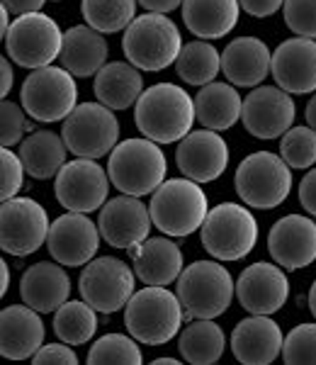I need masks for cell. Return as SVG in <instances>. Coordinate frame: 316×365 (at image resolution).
<instances>
[{"mask_svg": "<svg viewBox=\"0 0 316 365\" xmlns=\"http://www.w3.org/2000/svg\"><path fill=\"white\" fill-rule=\"evenodd\" d=\"M175 73L185 81L187 86H207L221 73L219 63V49L209 44L207 39H197V42L183 44L175 58Z\"/></svg>", "mask_w": 316, "mask_h": 365, "instance_id": "d6a6232c", "label": "cell"}, {"mask_svg": "<svg viewBox=\"0 0 316 365\" xmlns=\"http://www.w3.org/2000/svg\"><path fill=\"white\" fill-rule=\"evenodd\" d=\"M71 295V278L61 263L39 261L29 266L20 278V297L39 314L56 312Z\"/></svg>", "mask_w": 316, "mask_h": 365, "instance_id": "cb8c5ba5", "label": "cell"}, {"mask_svg": "<svg viewBox=\"0 0 316 365\" xmlns=\"http://www.w3.org/2000/svg\"><path fill=\"white\" fill-rule=\"evenodd\" d=\"M192 103H195V120L212 132H226L241 120L243 98L231 83L212 81V83L202 86V91H197Z\"/></svg>", "mask_w": 316, "mask_h": 365, "instance_id": "f546056e", "label": "cell"}, {"mask_svg": "<svg viewBox=\"0 0 316 365\" xmlns=\"http://www.w3.org/2000/svg\"><path fill=\"white\" fill-rule=\"evenodd\" d=\"M283 15L290 32L316 39V0H285Z\"/></svg>", "mask_w": 316, "mask_h": 365, "instance_id": "ab89813d", "label": "cell"}, {"mask_svg": "<svg viewBox=\"0 0 316 365\" xmlns=\"http://www.w3.org/2000/svg\"><path fill=\"white\" fill-rule=\"evenodd\" d=\"M8 287H10V266L3 261V256H0V299L5 297Z\"/></svg>", "mask_w": 316, "mask_h": 365, "instance_id": "c3c4849f", "label": "cell"}, {"mask_svg": "<svg viewBox=\"0 0 316 365\" xmlns=\"http://www.w3.org/2000/svg\"><path fill=\"white\" fill-rule=\"evenodd\" d=\"M309 309H312V314L316 319V280L312 282V290H309Z\"/></svg>", "mask_w": 316, "mask_h": 365, "instance_id": "816d5d0a", "label": "cell"}, {"mask_svg": "<svg viewBox=\"0 0 316 365\" xmlns=\"http://www.w3.org/2000/svg\"><path fill=\"white\" fill-rule=\"evenodd\" d=\"M175 163L185 178L195 182H212L221 178L229 166V144L219 132L212 129H195L178 141Z\"/></svg>", "mask_w": 316, "mask_h": 365, "instance_id": "e0dca14e", "label": "cell"}, {"mask_svg": "<svg viewBox=\"0 0 316 365\" xmlns=\"http://www.w3.org/2000/svg\"><path fill=\"white\" fill-rule=\"evenodd\" d=\"M221 73L236 88H256L270 73V49L258 37H236L219 54Z\"/></svg>", "mask_w": 316, "mask_h": 365, "instance_id": "d4e9b609", "label": "cell"}, {"mask_svg": "<svg viewBox=\"0 0 316 365\" xmlns=\"http://www.w3.org/2000/svg\"><path fill=\"white\" fill-rule=\"evenodd\" d=\"M98 331V312L83 299H66L54 314V334L68 346H83Z\"/></svg>", "mask_w": 316, "mask_h": 365, "instance_id": "836d02e7", "label": "cell"}, {"mask_svg": "<svg viewBox=\"0 0 316 365\" xmlns=\"http://www.w3.org/2000/svg\"><path fill=\"white\" fill-rule=\"evenodd\" d=\"M268 251L283 270H302L316 261V222L304 215L278 220L268 234Z\"/></svg>", "mask_w": 316, "mask_h": 365, "instance_id": "44dd1931", "label": "cell"}, {"mask_svg": "<svg viewBox=\"0 0 316 365\" xmlns=\"http://www.w3.org/2000/svg\"><path fill=\"white\" fill-rule=\"evenodd\" d=\"M270 73L290 96L316 93V39L292 37L270 54Z\"/></svg>", "mask_w": 316, "mask_h": 365, "instance_id": "ffe728a7", "label": "cell"}, {"mask_svg": "<svg viewBox=\"0 0 316 365\" xmlns=\"http://www.w3.org/2000/svg\"><path fill=\"white\" fill-rule=\"evenodd\" d=\"M49 215L37 200L10 197L0 202V249L10 256H32L46 241Z\"/></svg>", "mask_w": 316, "mask_h": 365, "instance_id": "4fadbf2b", "label": "cell"}, {"mask_svg": "<svg viewBox=\"0 0 316 365\" xmlns=\"http://www.w3.org/2000/svg\"><path fill=\"white\" fill-rule=\"evenodd\" d=\"M226 336L214 319H195L180 331L178 351L187 363L212 365L224 356Z\"/></svg>", "mask_w": 316, "mask_h": 365, "instance_id": "1f68e13d", "label": "cell"}, {"mask_svg": "<svg viewBox=\"0 0 316 365\" xmlns=\"http://www.w3.org/2000/svg\"><path fill=\"white\" fill-rule=\"evenodd\" d=\"M280 158L290 168L307 170L316 163V132L312 127H290L280 137Z\"/></svg>", "mask_w": 316, "mask_h": 365, "instance_id": "8d00e7d4", "label": "cell"}, {"mask_svg": "<svg viewBox=\"0 0 316 365\" xmlns=\"http://www.w3.org/2000/svg\"><path fill=\"white\" fill-rule=\"evenodd\" d=\"M110 46L105 42V34L95 32L88 25H73L63 32L61 39V66L73 78H90L107 63Z\"/></svg>", "mask_w": 316, "mask_h": 365, "instance_id": "4316f807", "label": "cell"}, {"mask_svg": "<svg viewBox=\"0 0 316 365\" xmlns=\"http://www.w3.org/2000/svg\"><path fill=\"white\" fill-rule=\"evenodd\" d=\"M283 329L270 314H251L231 334V353L243 365H268L283 351Z\"/></svg>", "mask_w": 316, "mask_h": 365, "instance_id": "7402d4cb", "label": "cell"}, {"mask_svg": "<svg viewBox=\"0 0 316 365\" xmlns=\"http://www.w3.org/2000/svg\"><path fill=\"white\" fill-rule=\"evenodd\" d=\"M63 32L54 17L46 13H25L17 15L5 32V49L17 66L42 68L58 58Z\"/></svg>", "mask_w": 316, "mask_h": 365, "instance_id": "8fae6325", "label": "cell"}, {"mask_svg": "<svg viewBox=\"0 0 316 365\" xmlns=\"http://www.w3.org/2000/svg\"><path fill=\"white\" fill-rule=\"evenodd\" d=\"M95 98L110 110H130L144 91L142 71L130 61H110L95 73Z\"/></svg>", "mask_w": 316, "mask_h": 365, "instance_id": "f1b7e54d", "label": "cell"}, {"mask_svg": "<svg viewBox=\"0 0 316 365\" xmlns=\"http://www.w3.org/2000/svg\"><path fill=\"white\" fill-rule=\"evenodd\" d=\"M25 182V168L20 156L10 151V146H0V202L15 197Z\"/></svg>", "mask_w": 316, "mask_h": 365, "instance_id": "60d3db41", "label": "cell"}, {"mask_svg": "<svg viewBox=\"0 0 316 365\" xmlns=\"http://www.w3.org/2000/svg\"><path fill=\"white\" fill-rule=\"evenodd\" d=\"M183 0H137V5H142L146 13H173L175 8H180Z\"/></svg>", "mask_w": 316, "mask_h": 365, "instance_id": "7dc6e473", "label": "cell"}, {"mask_svg": "<svg viewBox=\"0 0 316 365\" xmlns=\"http://www.w3.org/2000/svg\"><path fill=\"white\" fill-rule=\"evenodd\" d=\"M307 127H312L316 132V93H314V98L309 100V105H307Z\"/></svg>", "mask_w": 316, "mask_h": 365, "instance_id": "f907efd6", "label": "cell"}, {"mask_svg": "<svg viewBox=\"0 0 316 365\" xmlns=\"http://www.w3.org/2000/svg\"><path fill=\"white\" fill-rule=\"evenodd\" d=\"M209 210V200L200 182L190 178H171L151 192V225L166 237H190L202 227Z\"/></svg>", "mask_w": 316, "mask_h": 365, "instance_id": "277c9868", "label": "cell"}, {"mask_svg": "<svg viewBox=\"0 0 316 365\" xmlns=\"http://www.w3.org/2000/svg\"><path fill=\"white\" fill-rule=\"evenodd\" d=\"M122 32H125L122 49H125L127 61L149 73H158L173 66L183 46L178 25L163 13L137 15Z\"/></svg>", "mask_w": 316, "mask_h": 365, "instance_id": "3957f363", "label": "cell"}, {"mask_svg": "<svg viewBox=\"0 0 316 365\" xmlns=\"http://www.w3.org/2000/svg\"><path fill=\"white\" fill-rule=\"evenodd\" d=\"M8 25H10V13L3 3H0V42L5 39V32H8Z\"/></svg>", "mask_w": 316, "mask_h": 365, "instance_id": "681fc988", "label": "cell"}, {"mask_svg": "<svg viewBox=\"0 0 316 365\" xmlns=\"http://www.w3.org/2000/svg\"><path fill=\"white\" fill-rule=\"evenodd\" d=\"M44 344V322L27 304L0 309V358L27 361Z\"/></svg>", "mask_w": 316, "mask_h": 365, "instance_id": "603a6c76", "label": "cell"}, {"mask_svg": "<svg viewBox=\"0 0 316 365\" xmlns=\"http://www.w3.org/2000/svg\"><path fill=\"white\" fill-rule=\"evenodd\" d=\"M154 365H180L178 358H168V356H163V358H156Z\"/></svg>", "mask_w": 316, "mask_h": 365, "instance_id": "f5cc1de1", "label": "cell"}, {"mask_svg": "<svg viewBox=\"0 0 316 365\" xmlns=\"http://www.w3.org/2000/svg\"><path fill=\"white\" fill-rule=\"evenodd\" d=\"M233 185L243 205L256 210H275L290 197L292 168L278 154L256 151L238 163Z\"/></svg>", "mask_w": 316, "mask_h": 365, "instance_id": "ba28073f", "label": "cell"}, {"mask_svg": "<svg viewBox=\"0 0 316 365\" xmlns=\"http://www.w3.org/2000/svg\"><path fill=\"white\" fill-rule=\"evenodd\" d=\"M233 295L251 314H275L290 299V280L278 263L273 266L258 261L243 268V273L233 282Z\"/></svg>", "mask_w": 316, "mask_h": 365, "instance_id": "ac0fdd59", "label": "cell"}, {"mask_svg": "<svg viewBox=\"0 0 316 365\" xmlns=\"http://www.w3.org/2000/svg\"><path fill=\"white\" fill-rule=\"evenodd\" d=\"M98 232L100 239L107 241L115 249H134L137 244L149 237L151 232V215L149 207L134 195L105 200L98 217Z\"/></svg>", "mask_w": 316, "mask_h": 365, "instance_id": "d6986e66", "label": "cell"}, {"mask_svg": "<svg viewBox=\"0 0 316 365\" xmlns=\"http://www.w3.org/2000/svg\"><path fill=\"white\" fill-rule=\"evenodd\" d=\"M183 307L175 292L166 285H146L134 290L125 304V327L132 339L146 346H163L178 336Z\"/></svg>", "mask_w": 316, "mask_h": 365, "instance_id": "7a4b0ae2", "label": "cell"}, {"mask_svg": "<svg viewBox=\"0 0 316 365\" xmlns=\"http://www.w3.org/2000/svg\"><path fill=\"white\" fill-rule=\"evenodd\" d=\"M80 15L95 32L115 34L137 17V0H80Z\"/></svg>", "mask_w": 316, "mask_h": 365, "instance_id": "e575fe53", "label": "cell"}, {"mask_svg": "<svg viewBox=\"0 0 316 365\" xmlns=\"http://www.w3.org/2000/svg\"><path fill=\"white\" fill-rule=\"evenodd\" d=\"M295 100L278 86H256L241 103V122L256 139H278L295 125Z\"/></svg>", "mask_w": 316, "mask_h": 365, "instance_id": "9a60e30c", "label": "cell"}, {"mask_svg": "<svg viewBox=\"0 0 316 365\" xmlns=\"http://www.w3.org/2000/svg\"><path fill=\"white\" fill-rule=\"evenodd\" d=\"M285 363H316V324H297L295 329L283 339L280 351Z\"/></svg>", "mask_w": 316, "mask_h": 365, "instance_id": "74e56055", "label": "cell"}, {"mask_svg": "<svg viewBox=\"0 0 316 365\" xmlns=\"http://www.w3.org/2000/svg\"><path fill=\"white\" fill-rule=\"evenodd\" d=\"M134 122L146 139L156 144H175L195 125V103L185 88L156 83L142 91L134 103Z\"/></svg>", "mask_w": 316, "mask_h": 365, "instance_id": "6da1fadb", "label": "cell"}, {"mask_svg": "<svg viewBox=\"0 0 316 365\" xmlns=\"http://www.w3.org/2000/svg\"><path fill=\"white\" fill-rule=\"evenodd\" d=\"M34 365H49V363H58V365H75L78 363V356H75L73 346L68 344H42L37 349V353L32 356Z\"/></svg>", "mask_w": 316, "mask_h": 365, "instance_id": "b9f144b4", "label": "cell"}, {"mask_svg": "<svg viewBox=\"0 0 316 365\" xmlns=\"http://www.w3.org/2000/svg\"><path fill=\"white\" fill-rule=\"evenodd\" d=\"M44 244L56 263L78 268L95 258L100 249V232L95 222L83 212H66L49 225Z\"/></svg>", "mask_w": 316, "mask_h": 365, "instance_id": "2e32d148", "label": "cell"}, {"mask_svg": "<svg viewBox=\"0 0 316 365\" xmlns=\"http://www.w3.org/2000/svg\"><path fill=\"white\" fill-rule=\"evenodd\" d=\"M56 200L68 212H90L100 210L110 192V178L95 158H75L58 168L56 173Z\"/></svg>", "mask_w": 316, "mask_h": 365, "instance_id": "5bb4252c", "label": "cell"}, {"mask_svg": "<svg viewBox=\"0 0 316 365\" xmlns=\"http://www.w3.org/2000/svg\"><path fill=\"white\" fill-rule=\"evenodd\" d=\"M13 83H15V73L13 66H10V58L0 54V100L8 98V93L13 91Z\"/></svg>", "mask_w": 316, "mask_h": 365, "instance_id": "bcb514c9", "label": "cell"}, {"mask_svg": "<svg viewBox=\"0 0 316 365\" xmlns=\"http://www.w3.org/2000/svg\"><path fill=\"white\" fill-rule=\"evenodd\" d=\"M300 202L302 207L309 212L312 217H316V168H307L304 178L300 182Z\"/></svg>", "mask_w": 316, "mask_h": 365, "instance_id": "7bdbcfd3", "label": "cell"}, {"mask_svg": "<svg viewBox=\"0 0 316 365\" xmlns=\"http://www.w3.org/2000/svg\"><path fill=\"white\" fill-rule=\"evenodd\" d=\"M134 282H137V275L132 266H127L122 258L100 256L90 258L83 266L78 290L83 302L90 304L95 312L115 314L130 302L134 295Z\"/></svg>", "mask_w": 316, "mask_h": 365, "instance_id": "7c38bea8", "label": "cell"}, {"mask_svg": "<svg viewBox=\"0 0 316 365\" xmlns=\"http://www.w3.org/2000/svg\"><path fill=\"white\" fill-rule=\"evenodd\" d=\"M34 129L27 122V113L13 100H0V146L20 144L25 132Z\"/></svg>", "mask_w": 316, "mask_h": 365, "instance_id": "f35d334b", "label": "cell"}, {"mask_svg": "<svg viewBox=\"0 0 316 365\" xmlns=\"http://www.w3.org/2000/svg\"><path fill=\"white\" fill-rule=\"evenodd\" d=\"M183 22L195 37L221 39L238 25V0H183Z\"/></svg>", "mask_w": 316, "mask_h": 365, "instance_id": "83f0119b", "label": "cell"}, {"mask_svg": "<svg viewBox=\"0 0 316 365\" xmlns=\"http://www.w3.org/2000/svg\"><path fill=\"white\" fill-rule=\"evenodd\" d=\"M22 110L37 122H61L78 105V86L66 68H32L20 88Z\"/></svg>", "mask_w": 316, "mask_h": 365, "instance_id": "9c48e42d", "label": "cell"}, {"mask_svg": "<svg viewBox=\"0 0 316 365\" xmlns=\"http://www.w3.org/2000/svg\"><path fill=\"white\" fill-rule=\"evenodd\" d=\"M200 237L204 251L216 261H241L258 244V222L243 205L221 202L207 210Z\"/></svg>", "mask_w": 316, "mask_h": 365, "instance_id": "52a82bcc", "label": "cell"}, {"mask_svg": "<svg viewBox=\"0 0 316 365\" xmlns=\"http://www.w3.org/2000/svg\"><path fill=\"white\" fill-rule=\"evenodd\" d=\"M61 139L78 158H102L120 141V122L115 110L102 103H80L63 117Z\"/></svg>", "mask_w": 316, "mask_h": 365, "instance_id": "30bf717a", "label": "cell"}, {"mask_svg": "<svg viewBox=\"0 0 316 365\" xmlns=\"http://www.w3.org/2000/svg\"><path fill=\"white\" fill-rule=\"evenodd\" d=\"M175 295L190 319H216L233 299V278L219 261H195L175 278Z\"/></svg>", "mask_w": 316, "mask_h": 365, "instance_id": "8992f818", "label": "cell"}, {"mask_svg": "<svg viewBox=\"0 0 316 365\" xmlns=\"http://www.w3.org/2000/svg\"><path fill=\"white\" fill-rule=\"evenodd\" d=\"M166 170L168 161L163 149L146 137L117 141L110 151L107 178L125 195H151L166 180Z\"/></svg>", "mask_w": 316, "mask_h": 365, "instance_id": "5b68a950", "label": "cell"}, {"mask_svg": "<svg viewBox=\"0 0 316 365\" xmlns=\"http://www.w3.org/2000/svg\"><path fill=\"white\" fill-rule=\"evenodd\" d=\"M283 3L285 0H238L241 10L251 17H273L283 10Z\"/></svg>", "mask_w": 316, "mask_h": 365, "instance_id": "ee69618b", "label": "cell"}, {"mask_svg": "<svg viewBox=\"0 0 316 365\" xmlns=\"http://www.w3.org/2000/svg\"><path fill=\"white\" fill-rule=\"evenodd\" d=\"M66 144L61 134L49 132V129H37L27 139L20 141V156L22 168L37 180H49L58 173V168L66 163Z\"/></svg>", "mask_w": 316, "mask_h": 365, "instance_id": "4dcf8cb0", "label": "cell"}, {"mask_svg": "<svg viewBox=\"0 0 316 365\" xmlns=\"http://www.w3.org/2000/svg\"><path fill=\"white\" fill-rule=\"evenodd\" d=\"M0 3L8 8V13L25 15V13H37V10H42L46 0H0Z\"/></svg>", "mask_w": 316, "mask_h": 365, "instance_id": "f6af8a7d", "label": "cell"}, {"mask_svg": "<svg viewBox=\"0 0 316 365\" xmlns=\"http://www.w3.org/2000/svg\"><path fill=\"white\" fill-rule=\"evenodd\" d=\"M130 253L134 275L144 285H171L183 270V251L168 237H146Z\"/></svg>", "mask_w": 316, "mask_h": 365, "instance_id": "484cf974", "label": "cell"}, {"mask_svg": "<svg viewBox=\"0 0 316 365\" xmlns=\"http://www.w3.org/2000/svg\"><path fill=\"white\" fill-rule=\"evenodd\" d=\"M144 361L142 349H139L137 339L127 336V334H105L90 346L88 351V363L100 365V363H125V365H139Z\"/></svg>", "mask_w": 316, "mask_h": 365, "instance_id": "d590c367", "label": "cell"}]
</instances>
